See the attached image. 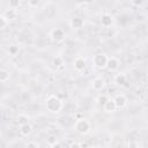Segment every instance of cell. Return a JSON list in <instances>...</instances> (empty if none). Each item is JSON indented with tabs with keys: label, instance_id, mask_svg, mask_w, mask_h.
Returning a JSON list of instances; mask_svg holds the SVG:
<instances>
[{
	"label": "cell",
	"instance_id": "obj_1",
	"mask_svg": "<svg viewBox=\"0 0 148 148\" xmlns=\"http://www.w3.org/2000/svg\"><path fill=\"white\" fill-rule=\"evenodd\" d=\"M62 106H64L62 101L56 95H50L45 99V108L47 111H50L52 113H59L61 111Z\"/></svg>",
	"mask_w": 148,
	"mask_h": 148
},
{
	"label": "cell",
	"instance_id": "obj_2",
	"mask_svg": "<svg viewBox=\"0 0 148 148\" xmlns=\"http://www.w3.org/2000/svg\"><path fill=\"white\" fill-rule=\"evenodd\" d=\"M74 130L79 133V134H88L91 130V124L89 123V120H87L86 118H80L76 119L75 124H74Z\"/></svg>",
	"mask_w": 148,
	"mask_h": 148
},
{
	"label": "cell",
	"instance_id": "obj_3",
	"mask_svg": "<svg viewBox=\"0 0 148 148\" xmlns=\"http://www.w3.org/2000/svg\"><path fill=\"white\" fill-rule=\"evenodd\" d=\"M108 59H109V57H108L105 53H103V52L96 53V54L92 57V64H94L95 67L102 69V68H105V67H106Z\"/></svg>",
	"mask_w": 148,
	"mask_h": 148
},
{
	"label": "cell",
	"instance_id": "obj_4",
	"mask_svg": "<svg viewBox=\"0 0 148 148\" xmlns=\"http://www.w3.org/2000/svg\"><path fill=\"white\" fill-rule=\"evenodd\" d=\"M50 37H51V39H52L53 42L60 43V42H62V40L65 39L66 34H65V31H64L61 28H54L53 30H51Z\"/></svg>",
	"mask_w": 148,
	"mask_h": 148
},
{
	"label": "cell",
	"instance_id": "obj_5",
	"mask_svg": "<svg viewBox=\"0 0 148 148\" xmlns=\"http://www.w3.org/2000/svg\"><path fill=\"white\" fill-rule=\"evenodd\" d=\"M73 67L76 72H83L87 68V60L83 57H76L73 61Z\"/></svg>",
	"mask_w": 148,
	"mask_h": 148
},
{
	"label": "cell",
	"instance_id": "obj_6",
	"mask_svg": "<svg viewBox=\"0 0 148 148\" xmlns=\"http://www.w3.org/2000/svg\"><path fill=\"white\" fill-rule=\"evenodd\" d=\"M105 84H106V81H105V79H104L103 76H97V77H95V79L91 81L92 89L96 90V91L103 90L104 87H105Z\"/></svg>",
	"mask_w": 148,
	"mask_h": 148
},
{
	"label": "cell",
	"instance_id": "obj_7",
	"mask_svg": "<svg viewBox=\"0 0 148 148\" xmlns=\"http://www.w3.org/2000/svg\"><path fill=\"white\" fill-rule=\"evenodd\" d=\"M69 25H71V28H72L73 30H79V29H81V28L84 25V21H83V18L80 17V16H74V17L71 18Z\"/></svg>",
	"mask_w": 148,
	"mask_h": 148
},
{
	"label": "cell",
	"instance_id": "obj_8",
	"mask_svg": "<svg viewBox=\"0 0 148 148\" xmlns=\"http://www.w3.org/2000/svg\"><path fill=\"white\" fill-rule=\"evenodd\" d=\"M114 102H116V105L118 109H124L126 105H127V97L124 95V94H118L116 95V97L113 98Z\"/></svg>",
	"mask_w": 148,
	"mask_h": 148
},
{
	"label": "cell",
	"instance_id": "obj_9",
	"mask_svg": "<svg viewBox=\"0 0 148 148\" xmlns=\"http://www.w3.org/2000/svg\"><path fill=\"white\" fill-rule=\"evenodd\" d=\"M113 24V17L112 15L108 14V13H104L101 17V25L104 27V28H110L111 25Z\"/></svg>",
	"mask_w": 148,
	"mask_h": 148
},
{
	"label": "cell",
	"instance_id": "obj_10",
	"mask_svg": "<svg viewBox=\"0 0 148 148\" xmlns=\"http://www.w3.org/2000/svg\"><path fill=\"white\" fill-rule=\"evenodd\" d=\"M118 67H119V60H118V58H116V57H109L108 64H106V68L110 72H114V71L118 69Z\"/></svg>",
	"mask_w": 148,
	"mask_h": 148
},
{
	"label": "cell",
	"instance_id": "obj_11",
	"mask_svg": "<svg viewBox=\"0 0 148 148\" xmlns=\"http://www.w3.org/2000/svg\"><path fill=\"white\" fill-rule=\"evenodd\" d=\"M117 109H118V108H117L116 102H114L113 98H110V99L103 105V110H104V112H106V113H112V112H114Z\"/></svg>",
	"mask_w": 148,
	"mask_h": 148
},
{
	"label": "cell",
	"instance_id": "obj_12",
	"mask_svg": "<svg viewBox=\"0 0 148 148\" xmlns=\"http://www.w3.org/2000/svg\"><path fill=\"white\" fill-rule=\"evenodd\" d=\"M2 15H3V16H5L9 22H10V21L16 20L18 14H17V10H16V9H14V8H9V7H8V8L3 12V14H2Z\"/></svg>",
	"mask_w": 148,
	"mask_h": 148
},
{
	"label": "cell",
	"instance_id": "obj_13",
	"mask_svg": "<svg viewBox=\"0 0 148 148\" xmlns=\"http://www.w3.org/2000/svg\"><path fill=\"white\" fill-rule=\"evenodd\" d=\"M52 65L56 68H58L59 71H61L64 68V66H65V59H64V57H61V56H54L53 59H52Z\"/></svg>",
	"mask_w": 148,
	"mask_h": 148
},
{
	"label": "cell",
	"instance_id": "obj_14",
	"mask_svg": "<svg viewBox=\"0 0 148 148\" xmlns=\"http://www.w3.org/2000/svg\"><path fill=\"white\" fill-rule=\"evenodd\" d=\"M113 81H114V83H116L117 86L123 87V86H125V84H126L127 76H126L124 73H118V74H116V75H114Z\"/></svg>",
	"mask_w": 148,
	"mask_h": 148
},
{
	"label": "cell",
	"instance_id": "obj_15",
	"mask_svg": "<svg viewBox=\"0 0 148 148\" xmlns=\"http://www.w3.org/2000/svg\"><path fill=\"white\" fill-rule=\"evenodd\" d=\"M29 120H30V117H29L28 114H25V113H20V114H17V117H16V123H17L20 126L29 124Z\"/></svg>",
	"mask_w": 148,
	"mask_h": 148
},
{
	"label": "cell",
	"instance_id": "obj_16",
	"mask_svg": "<svg viewBox=\"0 0 148 148\" xmlns=\"http://www.w3.org/2000/svg\"><path fill=\"white\" fill-rule=\"evenodd\" d=\"M20 134L22 135V136H28L30 133H31V131H32V126L30 125V124H27V125H22V126H20Z\"/></svg>",
	"mask_w": 148,
	"mask_h": 148
},
{
	"label": "cell",
	"instance_id": "obj_17",
	"mask_svg": "<svg viewBox=\"0 0 148 148\" xmlns=\"http://www.w3.org/2000/svg\"><path fill=\"white\" fill-rule=\"evenodd\" d=\"M9 77H10V74L7 69H1L0 71V81H1V83H6L7 81H9Z\"/></svg>",
	"mask_w": 148,
	"mask_h": 148
},
{
	"label": "cell",
	"instance_id": "obj_18",
	"mask_svg": "<svg viewBox=\"0 0 148 148\" xmlns=\"http://www.w3.org/2000/svg\"><path fill=\"white\" fill-rule=\"evenodd\" d=\"M18 52H20V46L16 45V44H12V45L8 47V53H9L10 56H13V57H15L16 54H18Z\"/></svg>",
	"mask_w": 148,
	"mask_h": 148
},
{
	"label": "cell",
	"instance_id": "obj_19",
	"mask_svg": "<svg viewBox=\"0 0 148 148\" xmlns=\"http://www.w3.org/2000/svg\"><path fill=\"white\" fill-rule=\"evenodd\" d=\"M110 98L108 97V95H105V94H102V95H98V97H97V103L99 104V105H104L108 101H109Z\"/></svg>",
	"mask_w": 148,
	"mask_h": 148
},
{
	"label": "cell",
	"instance_id": "obj_20",
	"mask_svg": "<svg viewBox=\"0 0 148 148\" xmlns=\"http://www.w3.org/2000/svg\"><path fill=\"white\" fill-rule=\"evenodd\" d=\"M58 142V139H57V136L56 135H53V134H51V135H49L47 138H46V143L51 147V146H53L54 143H57Z\"/></svg>",
	"mask_w": 148,
	"mask_h": 148
},
{
	"label": "cell",
	"instance_id": "obj_21",
	"mask_svg": "<svg viewBox=\"0 0 148 148\" xmlns=\"http://www.w3.org/2000/svg\"><path fill=\"white\" fill-rule=\"evenodd\" d=\"M0 21H1V27H0V28H1V29H6V27L9 24V21H8L2 14L0 15Z\"/></svg>",
	"mask_w": 148,
	"mask_h": 148
},
{
	"label": "cell",
	"instance_id": "obj_22",
	"mask_svg": "<svg viewBox=\"0 0 148 148\" xmlns=\"http://www.w3.org/2000/svg\"><path fill=\"white\" fill-rule=\"evenodd\" d=\"M25 148H39V143L36 141H28Z\"/></svg>",
	"mask_w": 148,
	"mask_h": 148
},
{
	"label": "cell",
	"instance_id": "obj_23",
	"mask_svg": "<svg viewBox=\"0 0 148 148\" xmlns=\"http://www.w3.org/2000/svg\"><path fill=\"white\" fill-rule=\"evenodd\" d=\"M9 8H14V9H17L18 7H20V5H21V2L17 0V1H9Z\"/></svg>",
	"mask_w": 148,
	"mask_h": 148
},
{
	"label": "cell",
	"instance_id": "obj_24",
	"mask_svg": "<svg viewBox=\"0 0 148 148\" xmlns=\"http://www.w3.org/2000/svg\"><path fill=\"white\" fill-rule=\"evenodd\" d=\"M138 147H139V145L135 140H130L127 142V148H138Z\"/></svg>",
	"mask_w": 148,
	"mask_h": 148
},
{
	"label": "cell",
	"instance_id": "obj_25",
	"mask_svg": "<svg viewBox=\"0 0 148 148\" xmlns=\"http://www.w3.org/2000/svg\"><path fill=\"white\" fill-rule=\"evenodd\" d=\"M39 5V1L38 0H32V1H28V6L30 7H37Z\"/></svg>",
	"mask_w": 148,
	"mask_h": 148
},
{
	"label": "cell",
	"instance_id": "obj_26",
	"mask_svg": "<svg viewBox=\"0 0 148 148\" xmlns=\"http://www.w3.org/2000/svg\"><path fill=\"white\" fill-rule=\"evenodd\" d=\"M69 148H81V146H80V142L73 141V142L69 145Z\"/></svg>",
	"mask_w": 148,
	"mask_h": 148
},
{
	"label": "cell",
	"instance_id": "obj_27",
	"mask_svg": "<svg viewBox=\"0 0 148 148\" xmlns=\"http://www.w3.org/2000/svg\"><path fill=\"white\" fill-rule=\"evenodd\" d=\"M131 3L134 5V6H141V5L143 3V1H142V0H139V1H138V0H133Z\"/></svg>",
	"mask_w": 148,
	"mask_h": 148
},
{
	"label": "cell",
	"instance_id": "obj_28",
	"mask_svg": "<svg viewBox=\"0 0 148 148\" xmlns=\"http://www.w3.org/2000/svg\"><path fill=\"white\" fill-rule=\"evenodd\" d=\"M80 146H81V148H89V147H90L89 143H88L87 141H82V142H80Z\"/></svg>",
	"mask_w": 148,
	"mask_h": 148
},
{
	"label": "cell",
	"instance_id": "obj_29",
	"mask_svg": "<svg viewBox=\"0 0 148 148\" xmlns=\"http://www.w3.org/2000/svg\"><path fill=\"white\" fill-rule=\"evenodd\" d=\"M51 148H62V145H61V143L58 141L57 143H54L53 146H51Z\"/></svg>",
	"mask_w": 148,
	"mask_h": 148
},
{
	"label": "cell",
	"instance_id": "obj_30",
	"mask_svg": "<svg viewBox=\"0 0 148 148\" xmlns=\"http://www.w3.org/2000/svg\"><path fill=\"white\" fill-rule=\"evenodd\" d=\"M138 148H143V147H141V146H139V147H138Z\"/></svg>",
	"mask_w": 148,
	"mask_h": 148
},
{
	"label": "cell",
	"instance_id": "obj_31",
	"mask_svg": "<svg viewBox=\"0 0 148 148\" xmlns=\"http://www.w3.org/2000/svg\"><path fill=\"white\" fill-rule=\"evenodd\" d=\"M89 148H91V147H89Z\"/></svg>",
	"mask_w": 148,
	"mask_h": 148
}]
</instances>
